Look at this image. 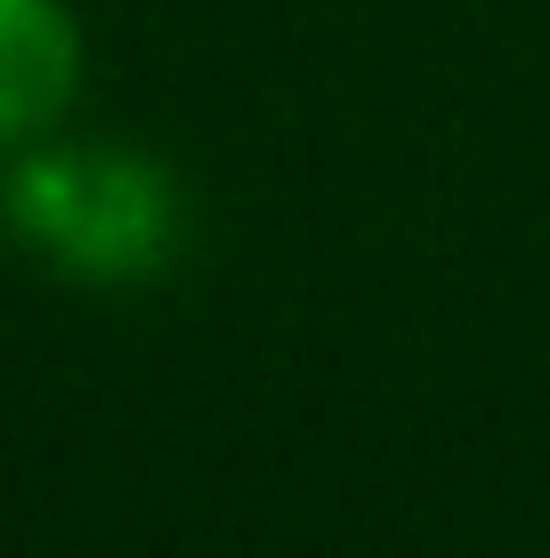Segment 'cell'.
Masks as SVG:
<instances>
[{"label":"cell","instance_id":"6da1fadb","mask_svg":"<svg viewBox=\"0 0 550 558\" xmlns=\"http://www.w3.org/2000/svg\"><path fill=\"white\" fill-rule=\"evenodd\" d=\"M9 219L65 276H146L170 252V186L138 154L57 146L9 179Z\"/></svg>","mask_w":550,"mask_h":558},{"label":"cell","instance_id":"7a4b0ae2","mask_svg":"<svg viewBox=\"0 0 550 558\" xmlns=\"http://www.w3.org/2000/svg\"><path fill=\"white\" fill-rule=\"evenodd\" d=\"M82 89V25L65 0H0V146L49 138Z\"/></svg>","mask_w":550,"mask_h":558}]
</instances>
